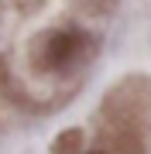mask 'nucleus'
<instances>
[{
	"mask_svg": "<svg viewBox=\"0 0 151 154\" xmlns=\"http://www.w3.org/2000/svg\"><path fill=\"white\" fill-rule=\"evenodd\" d=\"M79 45H83V38H79L76 31L52 34V38L45 41V65H62V62H69L79 51Z\"/></svg>",
	"mask_w": 151,
	"mask_h": 154,
	"instance_id": "f257e3e1",
	"label": "nucleus"
}]
</instances>
